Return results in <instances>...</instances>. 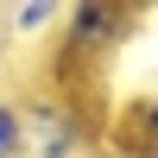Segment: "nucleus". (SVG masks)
I'll return each mask as SVG.
<instances>
[{
	"label": "nucleus",
	"mask_w": 158,
	"mask_h": 158,
	"mask_svg": "<svg viewBox=\"0 0 158 158\" xmlns=\"http://www.w3.org/2000/svg\"><path fill=\"white\" fill-rule=\"evenodd\" d=\"M108 146H114V158H158V95H133L114 114Z\"/></svg>",
	"instance_id": "nucleus-3"
},
{
	"label": "nucleus",
	"mask_w": 158,
	"mask_h": 158,
	"mask_svg": "<svg viewBox=\"0 0 158 158\" xmlns=\"http://www.w3.org/2000/svg\"><path fill=\"white\" fill-rule=\"evenodd\" d=\"M0 158H25V120L13 95H0Z\"/></svg>",
	"instance_id": "nucleus-4"
},
{
	"label": "nucleus",
	"mask_w": 158,
	"mask_h": 158,
	"mask_svg": "<svg viewBox=\"0 0 158 158\" xmlns=\"http://www.w3.org/2000/svg\"><path fill=\"white\" fill-rule=\"evenodd\" d=\"M13 25L19 32H51V25H63L57 6H13Z\"/></svg>",
	"instance_id": "nucleus-5"
},
{
	"label": "nucleus",
	"mask_w": 158,
	"mask_h": 158,
	"mask_svg": "<svg viewBox=\"0 0 158 158\" xmlns=\"http://www.w3.org/2000/svg\"><path fill=\"white\" fill-rule=\"evenodd\" d=\"M139 25L133 6H108V0H82L63 6V44H57V76H82L95 82V70L127 44V32Z\"/></svg>",
	"instance_id": "nucleus-1"
},
{
	"label": "nucleus",
	"mask_w": 158,
	"mask_h": 158,
	"mask_svg": "<svg viewBox=\"0 0 158 158\" xmlns=\"http://www.w3.org/2000/svg\"><path fill=\"white\" fill-rule=\"evenodd\" d=\"M19 120H25V158H89V127L63 95L19 101Z\"/></svg>",
	"instance_id": "nucleus-2"
}]
</instances>
